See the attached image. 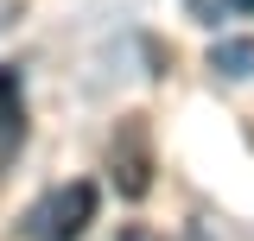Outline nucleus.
<instances>
[{
    "mask_svg": "<svg viewBox=\"0 0 254 241\" xmlns=\"http://www.w3.org/2000/svg\"><path fill=\"white\" fill-rule=\"evenodd\" d=\"M95 222V184H58L38 210L26 216V241H76Z\"/></svg>",
    "mask_w": 254,
    "mask_h": 241,
    "instance_id": "nucleus-1",
    "label": "nucleus"
},
{
    "mask_svg": "<svg viewBox=\"0 0 254 241\" xmlns=\"http://www.w3.org/2000/svg\"><path fill=\"white\" fill-rule=\"evenodd\" d=\"M26 140V102H19V76L13 70H0V165L19 152Z\"/></svg>",
    "mask_w": 254,
    "mask_h": 241,
    "instance_id": "nucleus-2",
    "label": "nucleus"
},
{
    "mask_svg": "<svg viewBox=\"0 0 254 241\" xmlns=\"http://www.w3.org/2000/svg\"><path fill=\"white\" fill-rule=\"evenodd\" d=\"M216 70L222 76H254V45H216Z\"/></svg>",
    "mask_w": 254,
    "mask_h": 241,
    "instance_id": "nucleus-3",
    "label": "nucleus"
},
{
    "mask_svg": "<svg viewBox=\"0 0 254 241\" xmlns=\"http://www.w3.org/2000/svg\"><path fill=\"white\" fill-rule=\"evenodd\" d=\"M229 6H242V13H254V0H229Z\"/></svg>",
    "mask_w": 254,
    "mask_h": 241,
    "instance_id": "nucleus-4",
    "label": "nucleus"
},
{
    "mask_svg": "<svg viewBox=\"0 0 254 241\" xmlns=\"http://www.w3.org/2000/svg\"><path fill=\"white\" fill-rule=\"evenodd\" d=\"M121 241H153V235H121Z\"/></svg>",
    "mask_w": 254,
    "mask_h": 241,
    "instance_id": "nucleus-5",
    "label": "nucleus"
}]
</instances>
